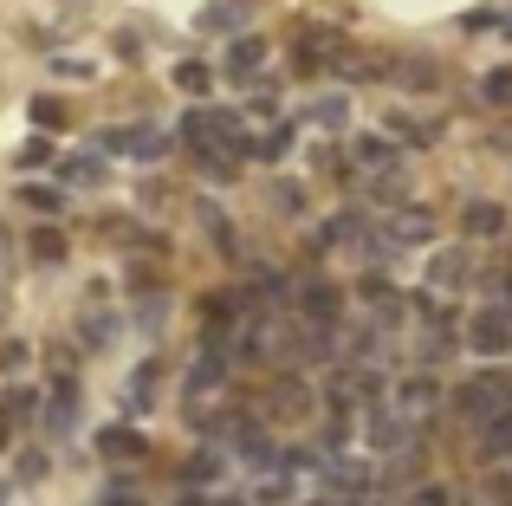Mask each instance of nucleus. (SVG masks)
I'll return each mask as SVG.
<instances>
[{
	"instance_id": "1",
	"label": "nucleus",
	"mask_w": 512,
	"mask_h": 506,
	"mask_svg": "<svg viewBox=\"0 0 512 506\" xmlns=\"http://www.w3.org/2000/svg\"><path fill=\"white\" fill-rule=\"evenodd\" d=\"M506 409H512V370H506V364L474 370V377L454 390V416L474 422V429H487V422H493V416H506Z\"/></svg>"
},
{
	"instance_id": "2",
	"label": "nucleus",
	"mask_w": 512,
	"mask_h": 506,
	"mask_svg": "<svg viewBox=\"0 0 512 506\" xmlns=\"http://www.w3.org/2000/svg\"><path fill=\"white\" fill-rule=\"evenodd\" d=\"M182 137L195 143L201 156H234V163L253 150V130L240 124L234 111H214V104H208V111H188V117H182Z\"/></svg>"
},
{
	"instance_id": "3",
	"label": "nucleus",
	"mask_w": 512,
	"mask_h": 506,
	"mask_svg": "<svg viewBox=\"0 0 512 506\" xmlns=\"http://www.w3.org/2000/svg\"><path fill=\"white\" fill-rule=\"evenodd\" d=\"M363 448H370V455H396V461H422V429H415L396 403H376L370 416H363Z\"/></svg>"
},
{
	"instance_id": "4",
	"label": "nucleus",
	"mask_w": 512,
	"mask_h": 506,
	"mask_svg": "<svg viewBox=\"0 0 512 506\" xmlns=\"http://www.w3.org/2000/svg\"><path fill=\"white\" fill-rule=\"evenodd\" d=\"M383 403V377H376L370 364H338L331 370V383H325V409L331 416H370V409Z\"/></svg>"
},
{
	"instance_id": "5",
	"label": "nucleus",
	"mask_w": 512,
	"mask_h": 506,
	"mask_svg": "<svg viewBox=\"0 0 512 506\" xmlns=\"http://www.w3.org/2000/svg\"><path fill=\"white\" fill-rule=\"evenodd\" d=\"M461 338H467V351H480V357H506L512 351V312L506 305H480Z\"/></svg>"
},
{
	"instance_id": "6",
	"label": "nucleus",
	"mask_w": 512,
	"mask_h": 506,
	"mask_svg": "<svg viewBox=\"0 0 512 506\" xmlns=\"http://www.w3.org/2000/svg\"><path fill=\"white\" fill-rule=\"evenodd\" d=\"M357 299H363V312H370L376 331H396L402 318H415V299H409V292H396V286H383V279H363Z\"/></svg>"
},
{
	"instance_id": "7",
	"label": "nucleus",
	"mask_w": 512,
	"mask_h": 506,
	"mask_svg": "<svg viewBox=\"0 0 512 506\" xmlns=\"http://www.w3.org/2000/svg\"><path fill=\"white\" fill-rule=\"evenodd\" d=\"M299 312H305V325H312V331H338L344 292L331 286V279H305V286H299Z\"/></svg>"
},
{
	"instance_id": "8",
	"label": "nucleus",
	"mask_w": 512,
	"mask_h": 506,
	"mask_svg": "<svg viewBox=\"0 0 512 506\" xmlns=\"http://www.w3.org/2000/svg\"><path fill=\"white\" fill-rule=\"evenodd\" d=\"M318 481L331 487V494H370V481H376V468H370V455H357V448H338V455H331V468L318 474Z\"/></svg>"
},
{
	"instance_id": "9",
	"label": "nucleus",
	"mask_w": 512,
	"mask_h": 506,
	"mask_svg": "<svg viewBox=\"0 0 512 506\" xmlns=\"http://www.w3.org/2000/svg\"><path fill=\"white\" fill-rule=\"evenodd\" d=\"M383 241L389 247H428V241H435V215H428V208H396V215H389L383 221Z\"/></svg>"
},
{
	"instance_id": "10",
	"label": "nucleus",
	"mask_w": 512,
	"mask_h": 506,
	"mask_svg": "<svg viewBox=\"0 0 512 506\" xmlns=\"http://www.w3.org/2000/svg\"><path fill=\"white\" fill-rule=\"evenodd\" d=\"M227 370H234V357L221 351V338H214V344H201L195 370H188V383H182V390H188V403H195L201 390H221V383H227Z\"/></svg>"
},
{
	"instance_id": "11",
	"label": "nucleus",
	"mask_w": 512,
	"mask_h": 506,
	"mask_svg": "<svg viewBox=\"0 0 512 506\" xmlns=\"http://www.w3.org/2000/svg\"><path fill=\"white\" fill-rule=\"evenodd\" d=\"M72 422H78V383L72 370H59V383L46 396V435H72Z\"/></svg>"
},
{
	"instance_id": "12",
	"label": "nucleus",
	"mask_w": 512,
	"mask_h": 506,
	"mask_svg": "<svg viewBox=\"0 0 512 506\" xmlns=\"http://www.w3.org/2000/svg\"><path fill=\"white\" fill-rule=\"evenodd\" d=\"M370 215H363V208H344V215H331L325 228H318V247H363L370 241Z\"/></svg>"
},
{
	"instance_id": "13",
	"label": "nucleus",
	"mask_w": 512,
	"mask_h": 506,
	"mask_svg": "<svg viewBox=\"0 0 512 506\" xmlns=\"http://www.w3.org/2000/svg\"><path fill=\"white\" fill-rule=\"evenodd\" d=\"M435 403H441V383L428 377V370H415V377H402V383H396V409H402L409 422H415V416H428Z\"/></svg>"
},
{
	"instance_id": "14",
	"label": "nucleus",
	"mask_w": 512,
	"mask_h": 506,
	"mask_svg": "<svg viewBox=\"0 0 512 506\" xmlns=\"http://www.w3.org/2000/svg\"><path fill=\"white\" fill-rule=\"evenodd\" d=\"M247 20H253V7H247V0H214V7H201L195 13V26H201V33H247Z\"/></svg>"
},
{
	"instance_id": "15",
	"label": "nucleus",
	"mask_w": 512,
	"mask_h": 506,
	"mask_svg": "<svg viewBox=\"0 0 512 506\" xmlns=\"http://www.w3.org/2000/svg\"><path fill=\"white\" fill-rule=\"evenodd\" d=\"M260 65H266V39L240 33L234 46H227V78H240V85H260Z\"/></svg>"
},
{
	"instance_id": "16",
	"label": "nucleus",
	"mask_w": 512,
	"mask_h": 506,
	"mask_svg": "<svg viewBox=\"0 0 512 506\" xmlns=\"http://www.w3.org/2000/svg\"><path fill=\"white\" fill-rule=\"evenodd\" d=\"M312 403H318V396L305 390V377H279V390H273V422H305V416H312Z\"/></svg>"
},
{
	"instance_id": "17",
	"label": "nucleus",
	"mask_w": 512,
	"mask_h": 506,
	"mask_svg": "<svg viewBox=\"0 0 512 506\" xmlns=\"http://www.w3.org/2000/svg\"><path fill=\"white\" fill-rule=\"evenodd\" d=\"M461 234H474V241H500V234H506V208L500 202H467L461 208Z\"/></svg>"
},
{
	"instance_id": "18",
	"label": "nucleus",
	"mask_w": 512,
	"mask_h": 506,
	"mask_svg": "<svg viewBox=\"0 0 512 506\" xmlns=\"http://www.w3.org/2000/svg\"><path fill=\"white\" fill-rule=\"evenodd\" d=\"M350 156H357L370 176H396V163H402V150L389 137H357V143H350Z\"/></svg>"
},
{
	"instance_id": "19",
	"label": "nucleus",
	"mask_w": 512,
	"mask_h": 506,
	"mask_svg": "<svg viewBox=\"0 0 512 506\" xmlns=\"http://www.w3.org/2000/svg\"><path fill=\"white\" fill-rule=\"evenodd\" d=\"M98 455H111V461H137V455H150V442H143L130 422H111V429L98 435Z\"/></svg>"
},
{
	"instance_id": "20",
	"label": "nucleus",
	"mask_w": 512,
	"mask_h": 506,
	"mask_svg": "<svg viewBox=\"0 0 512 506\" xmlns=\"http://www.w3.org/2000/svg\"><path fill=\"white\" fill-rule=\"evenodd\" d=\"M389 78H396L402 91H435L441 85V65L435 59H389Z\"/></svg>"
},
{
	"instance_id": "21",
	"label": "nucleus",
	"mask_w": 512,
	"mask_h": 506,
	"mask_svg": "<svg viewBox=\"0 0 512 506\" xmlns=\"http://www.w3.org/2000/svg\"><path fill=\"white\" fill-rule=\"evenodd\" d=\"M480 461H487V468L512 461V409H506V416H493L487 429H480Z\"/></svg>"
},
{
	"instance_id": "22",
	"label": "nucleus",
	"mask_w": 512,
	"mask_h": 506,
	"mask_svg": "<svg viewBox=\"0 0 512 506\" xmlns=\"http://www.w3.org/2000/svg\"><path fill=\"white\" fill-rule=\"evenodd\" d=\"M467 266H474V260H467L461 247H435V260H428V279H435V286H461Z\"/></svg>"
},
{
	"instance_id": "23",
	"label": "nucleus",
	"mask_w": 512,
	"mask_h": 506,
	"mask_svg": "<svg viewBox=\"0 0 512 506\" xmlns=\"http://www.w3.org/2000/svg\"><path fill=\"white\" fill-rule=\"evenodd\" d=\"M182 474H188V487H201V481L214 487V481L227 474V455H221V448L208 442V448H195V455H188V468H182Z\"/></svg>"
},
{
	"instance_id": "24",
	"label": "nucleus",
	"mask_w": 512,
	"mask_h": 506,
	"mask_svg": "<svg viewBox=\"0 0 512 506\" xmlns=\"http://www.w3.org/2000/svg\"><path fill=\"white\" fill-rule=\"evenodd\" d=\"M448 351H454V325H422V331H415V357H422V370L441 364Z\"/></svg>"
},
{
	"instance_id": "25",
	"label": "nucleus",
	"mask_w": 512,
	"mask_h": 506,
	"mask_svg": "<svg viewBox=\"0 0 512 506\" xmlns=\"http://www.w3.org/2000/svg\"><path fill=\"white\" fill-rule=\"evenodd\" d=\"M26 247H33V260H39V266H65V253H72V247H65V234H59V228H39V234H33Z\"/></svg>"
},
{
	"instance_id": "26",
	"label": "nucleus",
	"mask_w": 512,
	"mask_h": 506,
	"mask_svg": "<svg viewBox=\"0 0 512 506\" xmlns=\"http://www.w3.org/2000/svg\"><path fill=\"white\" fill-rule=\"evenodd\" d=\"M286 150H292V124H273L266 137H253V150H247V156H260V163H279Z\"/></svg>"
},
{
	"instance_id": "27",
	"label": "nucleus",
	"mask_w": 512,
	"mask_h": 506,
	"mask_svg": "<svg viewBox=\"0 0 512 506\" xmlns=\"http://www.w3.org/2000/svg\"><path fill=\"white\" fill-rule=\"evenodd\" d=\"M175 85H182V91H195V98H201V91H214V65H201V59H182V65H175Z\"/></svg>"
},
{
	"instance_id": "28",
	"label": "nucleus",
	"mask_w": 512,
	"mask_h": 506,
	"mask_svg": "<svg viewBox=\"0 0 512 506\" xmlns=\"http://www.w3.org/2000/svg\"><path fill=\"white\" fill-rule=\"evenodd\" d=\"M20 195L39 208V215H59V208H65V189H59V182H26Z\"/></svg>"
},
{
	"instance_id": "29",
	"label": "nucleus",
	"mask_w": 512,
	"mask_h": 506,
	"mask_svg": "<svg viewBox=\"0 0 512 506\" xmlns=\"http://www.w3.org/2000/svg\"><path fill=\"white\" fill-rule=\"evenodd\" d=\"M480 98H487V104H512V65H500V72L480 78Z\"/></svg>"
},
{
	"instance_id": "30",
	"label": "nucleus",
	"mask_w": 512,
	"mask_h": 506,
	"mask_svg": "<svg viewBox=\"0 0 512 506\" xmlns=\"http://www.w3.org/2000/svg\"><path fill=\"white\" fill-rule=\"evenodd\" d=\"M201 228L214 234V241H221V253H234V228H227V215L214 202H201Z\"/></svg>"
},
{
	"instance_id": "31",
	"label": "nucleus",
	"mask_w": 512,
	"mask_h": 506,
	"mask_svg": "<svg viewBox=\"0 0 512 506\" xmlns=\"http://www.w3.org/2000/svg\"><path fill=\"white\" fill-rule=\"evenodd\" d=\"M389 137H409L415 150H422V143L435 137V124H415V117H402V111H396V117H389Z\"/></svg>"
},
{
	"instance_id": "32",
	"label": "nucleus",
	"mask_w": 512,
	"mask_h": 506,
	"mask_svg": "<svg viewBox=\"0 0 512 506\" xmlns=\"http://www.w3.org/2000/svg\"><path fill=\"white\" fill-rule=\"evenodd\" d=\"M247 91H253V98H247L253 117H273L279 111V85H266V78H260V85H247Z\"/></svg>"
},
{
	"instance_id": "33",
	"label": "nucleus",
	"mask_w": 512,
	"mask_h": 506,
	"mask_svg": "<svg viewBox=\"0 0 512 506\" xmlns=\"http://www.w3.org/2000/svg\"><path fill=\"white\" fill-rule=\"evenodd\" d=\"M39 416V396L33 390H7V422H33Z\"/></svg>"
},
{
	"instance_id": "34",
	"label": "nucleus",
	"mask_w": 512,
	"mask_h": 506,
	"mask_svg": "<svg viewBox=\"0 0 512 506\" xmlns=\"http://www.w3.org/2000/svg\"><path fill=\"white\" fill-rule=\"evenodd\" d=\"M273 208H279V215H299V208H305V189H299V182H273Z\"/></svg>"
},
{
	"instance_id": "35",
	"label": "nucleus",
	"mask_w": 512,
	"mask_h": 506,
	"mask_svg": "<svg viewBox=\"0 0 512 506\" xmlns=\"http://www.w3.org/2000/svg\"><path fill=\"white\" fill-rule=\"evenodd\" d=\"M487 494L500 500V506H512V461H500V468H487Z\"/></svg>"
},
{
	"instance_id": "36",
	"label": "nucleus",
	"mask_w": 512,
	"mask_h": 506,
	"mask_svg": "<svg viewBox=\"0 0 512 506\" xmlns=\"http://www.w3.org/2000/svg\"><path fill=\"white\" fill-rule=\"evenodd\" d=\"M98 176H104L98 156H72V163H65V182H98Z\"/></svg>"
},
{
	"instance_id": "37",
	"label": "nucleus",
	"mask_w": 512,
	"mask_h": 506,
	"mask_svg": "<svg viewBox=\"0 0 512 506\" xmlns=\"http://www.w3.org/2000/svg\"><path fill=\"white\" fill-rule=\"evenodd\" d=\"M111 318H104V312H85V344H91V351H98V344H111Z\"/></svg>"
},
{
	"instance_id": "38",
	"label": "nucleus",
	"mask_w": 512,
	"mask_h": 506,
	"mask_svg": "<svg viewBox=\"0 0 512 506\" xmlns=\"http://www.w3.org/2000/svg\"><path fill=\"white\" fill-rule=\"evenodd\" d=\"M344 111H350L344 98H325V104H318V111H312V124H325V130H331V124H344Z\"/></svg>"
},
{
	"instance_id": "39",
	"label": "nucleus",
	"mask_w": 512,
	"mask_h": 506,
	"mask_svg": "<svg viewBox=\"0 0 512 506\" xmlns=\"http://www.w3.org/2000/svg\"><path fill=\"white\" fill-rule=\"evenodd\" d=\"M39 163H52V143H46V137H33V143L20 150V169H39Z\"/></svg>"
},
{
	"instance_id": "40",
	"label": "nucleus",
	"mask_w": 512,
	"mask_h": 506,
	"mask_svg": "<svg viewBox=\"0 0 512 506\" xmlns=\"http://www.w3.org/2000/svg\"><path fill=\"white\" fill-rule=\"evenodd\" d=\"M163 312H169L163 299H143V312H137V318H143V331H156V325H163Z\"/></svg>"
},
{
	"instance_id": "41",
	"label": "nucleus",
	"mask_w": 512,
	"mask_h": 506,
	"mask_svg": "<svg viewBox=\"0 0 512 506\" xmlns=\"http://www.w3.org/2000/svg\"><path fill=\"white\" fill-rule=\"evenodd\" d=\"M409 506H448V487H422V494H415Z\"/></svg>"
},
{
	"instance_id": "42",
	"label": "nucleus",
	"mask_w": 512,
	"mask_h": 506,
	"mask_svg": "<svg viewBox=\"0 0 512 506\" xmlns=\"http://www.w3.org/2000/svg\"><path fill=\"white\" fill-rule=\"evenodd\" d=\"M338 506H389L383 494H350V500H338Z\"/></svg>"
},
{
	"instance_id": "43",
	"label": "nucleus",
	"mask_w": 512,
	"mask_h": 506,
	"mask_svg": "<svg viewBox=\"0 0 512 506\" xmlns=\"http://www.w3.org/2000/svg\"><path fill=\"white\" fill-rule=\"evenodd\" d=\"M7 435H13V422H7V409H0V448H7Z\"/></svg>"
},
{
	"instance_id": "44",
	"label": "nucleus",
	"mask_w": 512,
	"mask_h": 506,
	"mask_svg": "<svg viewBox=\"0 0 512 506\" xmlns=\"http://www.w3.org/2000/svg\"><path fill=\"white\" fill-rule=\"evenodd\" d=\"M104 506H137V500H130V494H117V500H104Z\"/></svg>"
},
{
	"instance_id": "45",
	"label": "nucleus",
	"mask_w": 512,
	"mask_h": 506,
	"mask_svg": "<svg viewBox=\"0 0 512 506\" xmlns=\"http://www.w3.org/2000/svg\"><path fill=\"white\" fill-rule=\"evenodd\" d=\"M500 33H506V39H512V13H506V20H500Z\"/></svg>"
}]
</instances>
